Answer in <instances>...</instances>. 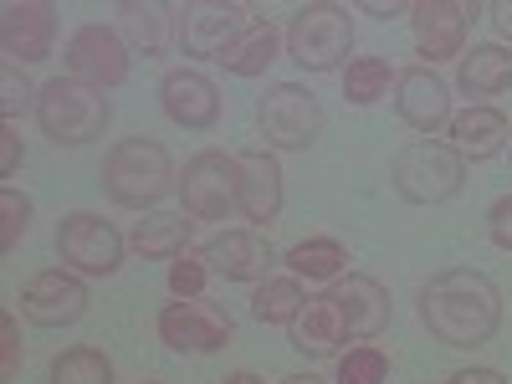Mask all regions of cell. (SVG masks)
I'll return each instance as SVG.
<instances>
[{"mask_svg": "<svg viewBox=\"0 0 512 384\" xmlns=\"http://www.w3.org/2000/svg\"><path fill=\"white\" fill-rule=\"evenodd\" d=\"M425 333L446 349H482L502 328V287L477 267H446L415 292Z\"/></svg>", "mask_w": 512, "mask_h": 384, "instance_id": "6da1fadb", "label": "cell"}, {"mask_svg": "<svg viewBox=\"0 0 512 384\" xmlns=\"http://www.w3.org/2000/svg\"><path fill=\"white\" fill-rule=\"evenodd\" d=\"M169 190H180V169L159 139H118L103 159V195L123 210H154Z\"/></svg>", "mask_w": 512, "mask_h": 384, "instance_id": "7a4b0ae2", "label": "cell"}, {"mask_svg": "<svg viewBox=\"0 0 512 384\" xmlns=\"http://www.w3.org/2000/svg\"><path fill=\"white\" fill-rule=\"evenodd\" d=\"M113 123V98L103 88H88L77 77H52L36 93V128L57 149H82L108 134Z\"/></svg>", "mask_w": 512, "mask_h": 384, "instance_id": "3957f363", "label": "cell"}, {"mask_svg": "<svg viewBox=\"0 0 512 384\" xmlns=\"http://www.w3.org/2000/svg\"><path fill=\"white\" fill-rule=\"evenodd\" d=\"M287 57L303 72H344L354 62V16L333 0H308L287 21Z\"/></svg>", "mask_w": 512, "mask_h": 384, "instance_id": "277c9868", "label": "cell"}, {"mask_svg": "<svg viewBox=\"0 0 512 384\" xmlns=\"http://www.w3.org/2000/svg\"><path fill=\"white\" fill-rule=\"evenodd\" d=\"M390 185L405 205H446L466 190V159L441 139H410L390 159Z\"/></svg>", "mask_w": 512, "mask_h": 384, "instance_id": "5b68a950", "label": "cell"}, {"mask_svg": "<svg viewBox=\"0 0 512 384\" xmlns=\"http://www.w3.org/2000/svg\"><path fill=\"white\" fill-rule=\"evenodd\" d=\"M256 128H262L267 149L277 154H308L323 134V103L318 93H308L303 82H272L256 98Z\"/></svg>", "mask_w": 512, "mask_h": 384, "instance_id": "8992f818", "label": "cell"}, {"mask_svg": "<svg viewBox=\"0 0 512 384\" xmlns=\"http://www.w3.org/2000/svg\"><path fill=\"white\" fill-rule=\"evenodd\" d=\"M180 205L190 221H226L241 205V164L226 149H200L180 169Z\"/></svg>", "mask_w": 512, "mask_h": 384, "instance_id": "52a82bcc", "label": "cell"}, {"mask_svg": "<svg viewBox=\"0 0 512 384\" xmlns=\"http://www.w3.org/2000/svg\"><path fill=\"white\" fill-rule=\"evenodd\" d=\"M123 251H128V236H118L113 221L93 216V210H72L57 226V256L77 277H113L123 267Z\"/></svg>", "mask_w": 512, "mask_h": 384, "instance_id": "ba28073f", "label": "cell"}, {"mask_svg": "<svg viewBox=\"0 0 512 384\" xmlns=\"http://www.w3.org/2000/svg\"><path fill=\"white\" fill-rule=\"evenodd\" d=\"M231 333H236L231 313L210 297H175L159 313V344L175 354H221Z\"/></svg>", "mask_w": 512, "mask_h": 384, "instance_id": "9c48e42d", "label": "cell"}, {"mask_svg": "<svg viewBox=\"0 0 512 384\" xmlns=\"http://www.w3.org/2000/svg\"><path fill=\"white\" fill-rule=\"evenodd\" d=\"M477 16H482V6H472V0H415L410 31H415V52L425 57V67L451 62V57L461 62Z\"/></svg>", "mask_w": 512, "mask_h": 384, "instance_id": "30bf717a", "label": "cell"}, {"mask_svg": "<svg viewBox=\"0 0 512 384\" xmlns=\"http://www.w3.org/2000/svg\"><path fill=\"white\" fill-rule=\"evenodd\" d=\"M62 67H67V77L88 82V88L113 93V88H123V82H128V41L113 26L88 21V26L72 31L67 52H62Z\"/></svg>", "mask_w": 512, "mask_h": 384, "instance_id": "8fae6325", "label": "cell"}, {"mask_svg": "<svg viewBox=\"0 0 512 384\" xmlns=\"http://www.w3.org/2000/svg\"><path fill=\"white\" fill-rule=\"evenodd\" d=\"M256 16L236 0H190L180 6V52L185 57H205V62H221L226 47L251 26Z\"/></svg>", "mask_w": 512, "mask_h": 384, "instance_id": "7c38bea8", "label": "cell"}, {"mask_svg": "<svg viewBox=\"0 0 512 384\" xmlns=\"http://www.w3.org/2000/svg\"><path fill=\"white\" fill-rule=\"evenodd\" d=\"M88 313V282L67 267H47L21 287V318L36 328H72Z\"/></svg>", "mask_w": 512, "mask_h": 384, "instance_id": "4fadbf2b", "label": "cell"}, {"mask_svg": "<svg viewBox=\"0 0 512 384\" xmlns=\"http://www.w3.org/2000/svg\"><path fill=\"white\" fill-rule=\"evenodd\" d=\"M159 108L169 123L190 128V134H205V128L221 123V88L200 67H169L159 77Z\"/></svg>", "mask_w": 512, "mask_h": 384, "instance_id": "5bb4252c", "label": "cell"}, {"mask_svg": "<svg viewBox=\"0 0 512 384\" xmlns=\"http://www.w3.org/2000/svg\"><path fill=\"white\" fill-rule=\"evenodd\" d=\"M395 113L405 128H415V134L436 139L441 128H451V88L436 77V67H405L395 77Z\"/></svg>", "mask_w": 512, "mask_h": 384, "instance_id": "9a60e30c", "label": "cell"}, {"mask_svg": "<svg viewBox=\"0 0 512 384\" xmlns=\"http://www.w3.org/2000/svg\"><path fill=\"white\" fill-rule=\"evenodd\" d=\"M52 41H57V6L52 0H11V6L0 11V47H6V57L16 67L47 62Z\"/></svg>", "mask_w": 512, "mask_h": 384, "instance_id": "2e32d148", "label": "cell"}, {"mask_svg": "<svg viewBox=\"0 0 512 384\" xmlns=\"http://www.w3.org/2000/svg\"><path fill=\"white\" fill-rule=\"evenodd\" d=\"M200 251H205L210 272L226 277V282H241V287L267 282L272 267L282 262V256L272 251V241H267L262 231H251V226H246V231H221V236H210Z\"/></svg>", "mask_w": 512, "mask_h": 384, "instance_id": "e0dca14e", "label": "cell"}, {"mask_svg": "<svg viewBox=\"0 0 512 384\" xmlns=\"http://www.w3.org/2000/svg\"><path fill=\"white\" fill-rule=\"evenodd\" d=\"M328 303L338 308V318H344L349 338H379L384 328H390V287L364 277V272H344L338 282H328Z\"/></svg>", "mask_w": 512, "mask_h": 384, "instance_id": "ac0fdd59", "label": "cell"}, {"mask_svg": "<svg viewBox=\"0 0 512 384\" xmlns=\"http://www.w3.org/2000/svg\"><path fill=\"white\" fill-rule=\"evenodd\" d=\"M236 164H241V221H251V231H262V226H272L277 216H282V159L272 154V149H241L236 154Z\"/></svg>", "mask_w": 512, "mask_h": 384, "instance_id": "d6986e66", "label": "cell"}, {"mask_svg": "<svg viewBox=\"0 0 512 384\" xmlns=\"http://www.w3.org/2000/svg\"><path fill=\"white\" fill-rule=\"evenodd\" d=\"M446 144H451L466 164H487V159H497V154L512 144V123H507L502 108H492V103H472V108L451 113Z\"/></svg>", "mask_w": 512, "mask_h": 384, "instance_id": "ffe728a7", "label": "cell"}, {"mask_svg": "<svg viewBox=\"0 0 512 384\" xmlns=\"http://www.w3.org/2000/svg\"><path fill=\"white\" fill-rule=\"evenodd\" d=\"M118 36L128 41V52L164 57L169 47H180V6H144V0H123V6H118Z\"/></svg>", "mask_w": 512, "mask_h": 384, "instance_id": "44dd1931", "label": "cell"}, {"mask_svg": "<svg viewBox=\"0 0 512 384\" xmlns=\"http://www.w3.org/2000/svg\"><path fill=\"white\" fill-rule=\"evenodd\" d=\"M287 344L303 359H333L349 344V328H344V318H338V308L328 303V292H318V297L303 303V313H297L292 328H287Z\"/></svg>", "mask_w": 512, "mask_h": 384, "instance_id": "7402d4cb", "label": "cell"}, {"mask_svg": "<svg viewBox=\"0 0 512 384\" xmlns=\"http://www.w3.org/2000/svg\"><path fill=\"white\" fill-rule=\"evenodd\" d=\"M195 241V221L185 216H169V210H149L144 221H134V231H128V251L144 256V262H175L180 251H190Z\"/></svg>", "mask_w": 512, "mask_h": 384, "instance_id": "603a6c76", "label": "cell"}, {"mask_svg": "<svg viewBox=\"0 0 512 384\" xmlns=\"http://www.w3.org/2000/svg\"><path fill=\"white\" fill-rule=\"evenodd\" d=\"M456 88L466 98H502L512 88V47H502V41L472 47L456 62Z\"/></svg>", "mask_w": 512, "mask_h": 384, "instance_id": "cb8c5ba5", "label": "cell"}, {"mask_svg": "<svg viewBox=\"0 0 512 384\" xmlns=\"http://www.w3.org/2000/svg\"><path fill=\"white\" fill-rule=\"evenodd\" d=\"M282 47H287V36L272 26V21H251L231 47H226V57H221V67L231 72V77H262L277 57H282Z\"/></svg>", "mask_w": 512, "mask_h": 384, "instance_id": "d4e9b609", "label": "cell"}, {"mask_svg": "<svg viewBox=\"0 0 512 384\" xmlns=\"http://www.w3.org/2000/svg\"><path fill=\"white\" fill-rule=\"evenodd\" d=\"M282 262H287V272L297 282H338L349 272V246L338 236H308V241L287 246Z\"/></svg>", "mask_w": 512, "mask_h": 384, "instance_id": "484cf974", "label": "cell"}, {"mask_svg": "<svg viewBox=\"0 0 512 384\" xmlns=\"http://www.w3.org/2000/svg\"><path fill=\"white\" fill-rule=\"evenodd\" d=\"M303 303H308V292L297 277H267V282L251 287V318L267 323V328H292Z\"/></svg>", "mask_w": 512, "mask_h": 384, "instance_id": "4316f807", "label": "cell"}, {"mask_svg": "<svg viewBox=\"0 0 512 384\" xmlns=\"http://www.w3.org/2000/svg\"><path fill=\"white\" fill-rule=\"evenodd\" d=\"M395 67H390V57H354L349 67H344V98L354 103V108H374L379 98H390V88H395Z\"/></svg>", "mask_w": 512, "mask_h": 384, "instance_id": "83f0119b", "label": "cell"}, {"mask_svg": "<svg viewBox=\"0 0 512 384\" xmlns=\"http://www.w3.org/2000/svg\"><path fill=\"white\" fill-rule=\"evenodd\" d=\"M47 384H113V359L98 344H72L52 359Z\"/></svg>", "mask_w": 512, "mask_h": 384, "instance_id": "f1b7e54d", "label": "cell"}, {"mask_svg": "<svg viewBox=\"0 0 512 384\" xmlns=\"http://www.w3.org/2000/svg\"><path fill=\"white\" fill-rule=\"evenodd\" d=\"M390 379V359L374 344H359L349 354H338V379L333 384H384Z\"/></svg>", "mask_w": 512, "mask_h": 384, "instance_id": "f546056e", "label": "cell"}, {"mask_svg": "<svg viewBox=\"0 0 512 384\" xmlns=\"http://www.w3.org/2000/svg\"><path fill=\"white\" fill-rule=\"evenodd\" d=\"M210 277H216V272H210V262H205L200 246L180 251L175 262H169V292H175V297H205V282H210Z\"/></svg>", "mask_w": 512, "mask_h": 384, "instance_id": "4dcf8cb0", "label": "cell"}, {"mask_svg": "<svg viewBox=\"0 0 512 384\" xmlns=\"http://www.w3.org/2000/svg\"><path fill=\"white\" fill-rule=\"evenodd\" d=\"M36 93L41 88H31V82L21 77V67L6 62V67H0V123H16L26 108L36 113Z\"/></svg>", "mask_w": 512, "mask_h": 384, "instance_id": "1f68e13d", "label": "cell"}, {"mask_svg": "<svg viewBox=\"0 0 512 384\" xmlns=\"http://www.w3.org/2000/svg\"><path fill=\"white\" fill-rule=\"evenodd\" d=\"M26 231H31V200L6 185L0 190V251H16Z\"/></svg>", "mask_w": 512, "mask_h": 384, "instance_id": "d6a6232c", "label": "cell"}, {"mask_svg": "<svg viewBox=\"0 0 512 384\" xmlns=\"http://www.w3.org/2000/svg\"><path fill=\"white\" fill-rule=\"evenodd\" d=\"M21 359H26L21 323H16V313H0V379H6V384L21 374Z\"/></svg>", "mask_w": 512, "mask_h": 384, "instance_id": "836d02e7", "label": "cell"}, {"mask_svg": "<svg viewBox=\"0 0 512 384\" xmlns=\"http://www.w3.org/2000/svg\"><path fill=\"white\" fill-rule=\"evenodd\" d=\"M487 236H492L497 251H512V195L492 200V210H487Z\"/></svg>", "mask_w": 512, "mask_h": 384, "instance_id": "e575fe53", "label": "cell"}, {"mask_svg": "<svg viewBox=\"0 0 512 384\" xmlns=\"http://www.w3.org/2000/svg\"><path fill=\"white\" fill-rule=\"evenodd\" d=\"M21 159H26V144H21V128L16 123H0V175H16L21 169Z\"/></svg>", "mask_w": 512, "mask_h": 384, "instance_id": "d590c367", "label": "cell"}, {"mask_svg": "<svg viewBox=\"0 0 512 384\" xmlns=\"http://www.w3.org/2000/svg\"><path fill=\"white\" fill-rule=\"evenodd\" d=\"M446 384H507L502 369H456Z\"/></svg>", "mask_w": 512, "mask_h": 384, "instance_id": "8d00e7d4", "label": "cell"}, {"mask_svg": "<svg viewBox=\"0 0 512 384\" xmlns=\"http://www.w3.org/2000/svg\"><path fill=\"white\" fill-rule=\"evenodd\" d=\"M492 16V26H497V36L507 41V47H512V0H497V6L487 11Z\"/></svg>", "mask_w": 512, "mask_h": 384, "instance_id": "74e56055", "label": "cell"}, {"mask_svg": "<svg viewBox=\"0 0 512 384\" xmlns=\"http://www.w3.org/2000/svg\"><path fill=\"white\" fill-rule=\"evenodd\" d=\"M221 384H267L262 374H251V369H236V374H226Z\"/></svg>", "mask_w": 512, "mask_h": 384, "instance_id": "f35d334b", "label": "cell"}, {"mask_svg": "<svg viewBox=\"0 0 512 384\" xmlns=\"http://www.w3.org/2000/svg\"><path fill=\"white\" fill-rule=\"evenodd\" d=\"M282 384H328V379H318V374H287Z\"/></svg>", "mask_w": 512, "mask_h": 384, "instance_id": "ab89813d", "label": "cell"}, {"mask_svg": "<svg viewBox=\"0 0 512 384\" xmlns=\"http://www.w3.org/2000/svg\"><path fill=\"white\" fill-rule=\"evenodd\" d=\"M139 384H159V379H139Z\"/></svg>", "mask_w": 512, "mask_h": 384, "instance_id": "60d3db41", "label": "cell"}, {"mask_svg": "<svg viewBox=\"0 0 512 384\" xmlns=\"http://www.w3.org/2000/svg\"><path fill=\"white\" fill-rule=\"evenodd\" d=\"M507 149H512V144H507Z\"/></svg>", "mask_w": 512, "mask_h": 384, "instance_id": "b9f144b4", "label": "cell"}]
</instances>
